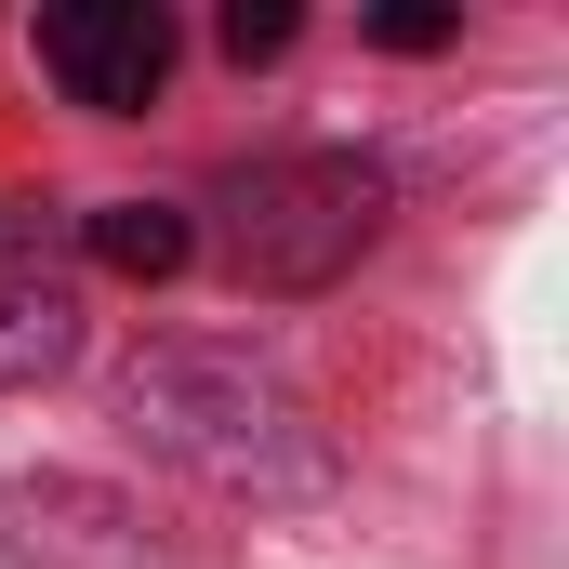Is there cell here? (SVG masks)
<instances>
[{"mask_svg": "<svg viewBox=\"0 0 569 569\" xmlns=\"http://www.w3.org/2000/svg\"><path fill=\"white\" fill-rule=\"evenodd\" d=\"M385 226V172L345 159V146H291V159H252L226 186V266L239 291H331Z\"/></svg>", "mask_w": 569, "mask_h": 569, "instance_id": "6da1fadb", "label": "cell"}, {"mask_svg": "<svg viewBox=\"0 0 569 569\" xmlns=\"http://www.w3.org/2000/svg\"><path fill=\"white\" fill-rule=\"evenodd\" d=\"M133 425L212 477V490H305L318 477V437L291 411V385H266L252 358H146L133 371Z\"/></svg>", "mask_w": 569, "mask_h": 569, "instance_id": "7a4b0ae2", "label": "cell"}, {"mask_svg": "<svg viewBox=\"0 0 569 569\" xmlns=\"http://www.w3.org/2000/svg\"><path fill=\"white\" fill-rule=\"evenodd\" d=\"M40 67L67 80V107L133 120V107H159V80H172V13L159 0H53L40 13Z\"/></svg>", "mask_w": 569, "mask_h": 569, "instance_id": "3957f363", "label": "cell"}, {"mask_svg": "<svg viewBox=\"0 0 569 569\" xmlns=\"http://www.w3.org/2000/svg\"><path fill=\"white\" fill-rule=\"evenodd\" d=\"M0 543H13V569H146L133 503L93 490V477H27L0 503Z\"/></svg>", "mask_w": 569, "mask_h": 569, "instance_id": "277c9868", "label": "cell"}, {"mask_svg": "<svg viewBox=\"0 0 569 569\" xmlns=\"http://www.w3.org/2000/svg\"><path fill=\"white\" fill-rule=\"evenodd\" d=\"M80 358V305L53 279H13L0 291V385H40V371H67Z\"/></svg>", "mask_w": 569, "mask_h": 569, "instance_id": "5b68a950", "label": "cell"}, {"mask_svg": "<svg viewBox=\"0 0 569 569\" xmlns=\"http://www.w3.org/2000/svg\"><path fill=\"white\" fill-rule=\"evenodd\" d=\"M186 252H199V226L172 199H107L93 212V266H120V279H172Z\"/></svg>", "mask_w": 569, "mask_h": 569, "instance_id": "8992f818", "label": "cell"}, {"mask_svg": "<svg viewBox=\"0 0 569 569\" xmlns=\"http://www.w3.org/2000/svg\"><path fill=\"white\" fill-rule=\"evenodd\" d=\"M371 40H385V53H450V40H463V13H450V0H385V13H371Z\"/></svg>", "mask_w": 569, "mask_h": 569, "instance_id": "52a82bcc", "label": "cell"}, {"mask_svg": "<svg viewBox=\"0 0 569 569\" xmlns=\"http://www.w3.org/2000/svg\"><path fill=\"white\" fill-rule=\"evenodd\" d=\"M291 27H305L291 0H226V27H212V40H226L239 67H266V53H291Z\"/></svg>", "mask_w": 569, "mask_h": 569, "instance_id": "ba28073f", "label": "cell"}]
</instances>
